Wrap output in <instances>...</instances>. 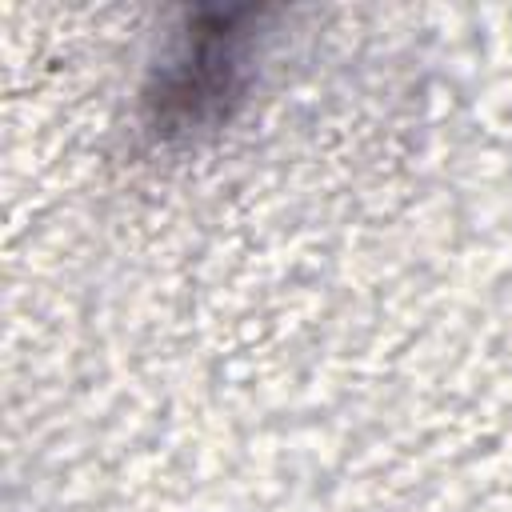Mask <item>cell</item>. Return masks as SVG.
I'll return each mask as SVG.
<instances>
[{"label": "cell", "instance_id": "6da1fadb", "mask_svg": "<svg viewBox=\"0 0 512 512\" xmlns=\"http://www.w3.org/2000/svg\"><path fill=\"white\" fill-rule=\"evenodd\" d=\"M264 12H200L172 40L144 88V128L156 144H184L220 128L244 96Z\"/></svg>", "mask_w": 512, "mask_h": 512}]
</instances>
